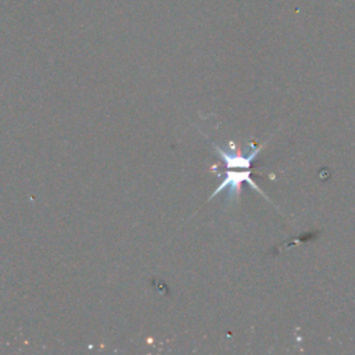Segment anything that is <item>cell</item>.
I'll return each mask as SVG.
<instances>
[{"mask_svg": "<svg viewBox=\"0 0 355 355\" xmlns=\"http://www.w3.org/2000/svg\"><path fill=\"white\" fill-rule=\"evenodd\" d=\"M243 182H247L252 190L261 193L262 196L266 197V194L258 187V184L251 179V171L250 168L248 169H236V168H227V172L225 173V179L220 182V184L218 186V189H215V191L209 196V200L214 198L216 194H219L220 191L223 190H230V196L234 193V191H239L240 190V184Z\"/></svg>", "mask_w": 355, "mask_h": 355, "instance_id": "1", "label": "cell"}]
</instances>
